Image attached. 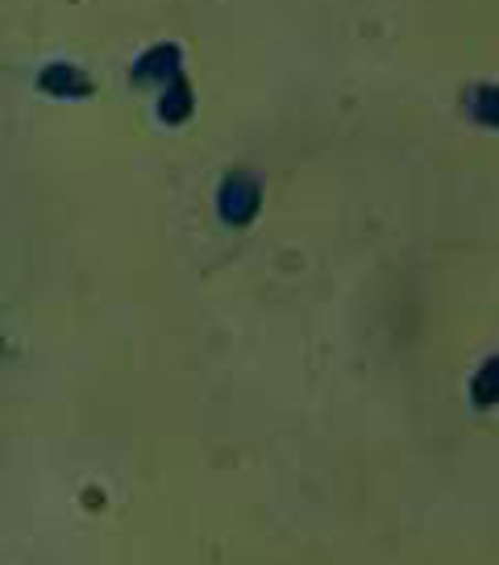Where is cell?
Listing matches in <instances>:
<instances>
[{"mask_svg": "<svg viewBox=\"0 0 499 565\" xmlns=\"http://www.w3.org/2000/svg\"><path fill=\"white\" fill-rule=\"evenodd\" d=\"M192 105H197V96H192V88H188V79L179 75L176 84H167V92H162L159 100V117L167 125H179L192 117Z\"/></svg>", "mask_w": 499, "mask_h": 565, "instance_id": "277c9868", "label": "cell"}, {"mask_svg": "<svg viewBox=\"0 0 499 565\" xmlns=\"http://www.w3.org/2000/svg\"><path fill=\"white\" fill-rule=\"evenodd\" d=\"M258 204H263V188L250 171H233L225 175L221 192H216V212L230 221V225H246L258 216Z\"/></svg>", "mask_w": 499, "mask_h": 565, "instance_id": "6da1fadb", "label": "cell"}, {"mask_svg": "<svg viewBox=\"0 0 499 565\" xmlns=\"http://www.w3.org/2000/svg\"><path fill=\"white\" fill-rule=\"evenodd\" d=\"M466 113L479 125L499 129V84H475L466 92Z\"/></svg>", "mask_w": 499, "mask_h": 565, "instance_id": "5b68a950", "label": "cell"}, {"mask_svg": "<svg viewBox=\"0 0 499 565\" xmlns=\"http://www.w3.org/2000/svg\"><path fill=\"white\" fill-rule=\"evenodd\" d=\"M38 84H42V92H51V96H88L92 92V79L79 67H72V63L46 67L38 75Z\"/></svg>", "mask_w": 499, "mask_h": 565, "instance_id": "3957f363", "label": "cell"}, {"mask_svg": "<svg viewBox=\"0 0 499 565\" xmlns=\"http://www.w3.org/2000/svg\"><path fill=\"white\" fill-rule=\"evenodd\" d=\"M179 67H183V54H179L176 42H162L155 51H146L138 63H134V79L138 84H176Z\"/></svg>", "mask_w": 499, "mask_h": 565, "instance_id": "7a4b0ae2", "label": "cell"}, {"mask_svg": "<svg viewBox=\"0 0 499 565\" xmlns=\"http://www.w3.org/2000/svg\"><path fill=\"white\" fill-rule=\"evenodd\" d=\"M470 404L496 407L499 404V358H487L470 379Z\"/></svg>", "mask_w": 499, "mask_h": 565, "instance_id": "8992f818", "label": "cell"}]
</instances>
